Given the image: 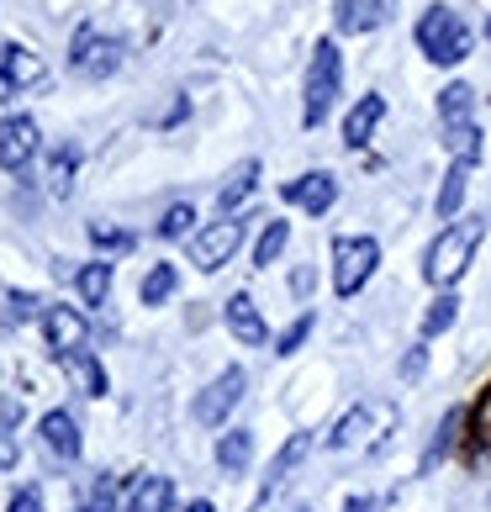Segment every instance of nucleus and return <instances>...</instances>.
<instances>
[{"label":"nucleus","mask_w":491,"mask_h":512,"mask_svg":"<svg viewBox=\"0 0 491 512\" xmlns=\"http://www.w3.org/2000/svg\"><path fill=\"white\" fill-rule=\"evenodd\" d=\"M344 512H375V502H370V497H349Z\"/></svg>","instance_id":"obj_39"},{"label":"nucleus","mask_w":491,"mask_h":512,"mask_svg":"<svg viewBox=\"0 0 491 512\" xmlns=\"http://www.w3.org/2000/svg\"><path fill=\"white\" fill-rule=\"evenodd\" d=\"M169 502H175V481L169 476H143L127 497V512H169Z\"/></svg>","instance_id":"obj_19"},{"label":"nucleus","mask_w":491,"mask_h":512,"mask_svg":"<svg viewBox=\"0 0 491 512\" xmlns=\"http://www.w3.org/2000/svg\"><path fill=\"white\" fill-rule=\"evenodd\" d=\"M381 117H386V96H365L360 106L349 111V122H344V143L349 148H365L370 132L381 127Z\"/></svg>","instance_id":"obj_18"},{"label":"nucleus","mask_w":491,"mask_h":512,"mask_svg":"<svg viewBox=\"0 0 491 512\" xmlns=\"http://www.w3.org/2000/svg\"><path fill=\"white\" fill-rule=\"evenodd\" d=\"M444 148L455 154V164H476V159H481V127H476V122L444 127Z\"/></svg>","instance_id":"obj_28"},{"label":"nucleus","mask_w":491,"mask_h":512,"mask_svg":"<svg viewBox=\"0 0 491 512\" xmlns=\"http://www.w3.org/2000/svg\"><path fill=\"white\" fill-rule=\"evenodd\" d=\"M64 370L74 375V381H80L85 396H106V370H101L85 349H80V354H64Z\"/></svg>","instance_id":"obj_27"},{"label":"nucleus","mask_w":491,"mask_h":512,"mask_svg":"<svg viewBox=\"0 0 491 512\" xmlns=\"http://www.w3.org/2000/svg\"><path fill=\"white\" fill-rule=\"evenodd\" d=\"M412 37H418V48L433 64H460L470 53V27L460 22V11H449V6H428L418 16V32Z\"/></svg>","instance_id":"obj_4"},{"label":"nucleus","mask_w":491,"mask_h":512,"mask_svg":"<svg viewBox=\"0 0 491 512\" xmlns=\"http://www.w3.org/2000/svg\"><path fill=\"white\" fill-rule=\"evenodd\" d=\"M428 370V349L418 344V349H407L402 354V365H396V375H402V381H418V375Z\"/></svg>","instance_id":"obj_35"},{"label":"nucleus","mask_w":491,"mask_h":512,"mask_svg":"<svg viewBox=\"0 0 491 512\" xmlns=\"http://www.w3.org/2000/svg\"><path fill=\"white\" fill-rule=\"evenodd\" d=\"M90 243H96V249H127L132 243V233H122V227H111V222H90Z\"/></svg>","instance_id":"obj_33"},{"label":"nucleus","mask_w":491,"mask_h":512,"mask_svg":"<svg viewBox=\"0 0 491 512\" xmlns=\"http://www.w3.org/2000/svg\"><path fill=\"white\" fill-rule=\"evenodd\" d=\"M460 428H465V407H449L444 417H439V428H433V439H428V449H423V476H433V470L444 465V454L455 449V439H460Z\"/></svg>","instance_id":"obj_15"},{"label":"nucleus","mask_w":491,"mask_h":512,"mask_svg":"<svg viewBox=\"0 0 491 512\" xmlns=\"http://www.w3.org/2000/svg\"><path fill=\"white\" fill-rule=\"evenodd\" d=\"M307 454H312V433H291L286 449H280L275 460H270V476H264V491H259V497H275V491L291 481V470L307 460Z\"/></svg>","instance_id":"obj_14"},{"label":"nucleus","mask_w":491,"mask_h":512,"mask_svg":"<svg viewBox=\"0 0 491 512\" xmlns=\"http://www.w3.org/2000/svg\"><path fill=\"white\" fill-rule=\"evenodd\" d=\"M470 111H476V90H470V85L439 90V117H444V127H465Z\"/></svg>","instance_id":"obj_24"},{"label":"nucleus","mask_w":491,"mask_h":512,"mask_svg":"<svg viewBox=\"0 0 491 512\" xmlns=\"http://www.w3.org/2000/svg\"><path fill=\"white\" fill-rule=\"evenodd\" d=\"M455 317H460V296H455V291L433 296V301H428V312H423V338L449 333V328H455Z\"/></svg>","instance_id":"obj_26"},{"label":"nucleus","mask_w":491,"mask_h":512,"mask_svg":"<svg viewBox=\"0 0 491 512\" xmlns=\"http://www.w3.org/2000/svg\"><path fill=\"white\" fill-rule=\"evenodd\" d=\"M280 201H291V206H301V212L323 217L328 206L338 201V180L328 175V169H312V175H301V180H286V185H280Z\"/></svg>","instance_id":"obj_8"},{"label":"nucleus","mask_w":491,"mask_h":512,"mask_svg":"<svg viewBox=\"0 0 491 512\" xmlns=\"http://www.w3.org/2000/svg\"><path fill=\"white\" fill-rule=\"evenodd\" d=\"M111 507H117V481L101 476L96 491H90V507H85V512H111Z\"/></svg>","instance_id":"obj_34"},{"label":"nucleus","mask_w":491,"mask_h":512,"mask_svg":"<svg viewBox=\"0 0 491 512\" xmlns=\"http://www.w3.org/2000/svg\"><path fill=\"white\" fill-rule=\"evenodd\" d=\"M43 444L59 454V460H80V423L69 412H43Z\"/></svg>","instance_id":"obj_16"},{"label":"nucleus","mask_w":491,"mask_h":512,"mask_svg":"<svg viewBox=\"0 0 491 512\" xmlns=\"http://www.w3.org/2000/svg\"><path fill=\"white\" fill-rule=\"evenodd\" d=\"M222 317H228V333L238 338V344H249V349H259L264 338H270V328H264V317H259V307H254V296H228V307H222Z\"/></svg>","instance_id":"obj_12"},{"label":"nucleus","mask_w":491,"mask_h":512,"mask_svg":"<svg viewBox=\"0 0 491 512\" xmlns=\"http://www.w3.org/2000/svg\"><path fill=\"white\" fill-rule=\"evenodd\" d=\"M43 328H48V344H53V354H80L85 349V317L80 312H74V307H48L43 312Z\"/></svg>","instance_id":"obj_11"},{"label":"nucleus","mask_w":491,"mask_h":512,"mask_svg":"<svg viewBox=\"0 0 491 512\" xmlns=\"http://www.w3.org/2000/svg\"><path fill=\"white\" fill-rule=\"evenodd\" d=\"M486 32H491V22H486Z\"/></svg>","instance_id":"obj_41"},{"label":"nucleus","mask_w":491,"mask_h":512,"mask_svg":"<svg viewBox=\"0 0 491 512\" xmlns=\"http://www.w3.org/2000/svg\"><path fill=\"white\" fill-rule=\"evenodd\" d=\"M312 322H317L312 312H301V317L291 322V328H286V333H280V338H275V349H280V354H296L301 344H307V333H312Z\"/></svg>","instance_id":"obj_31"},{"label":"nucleus","mask_w":491,"mask_h":512,"mask_svg":"<svg viewBox=\"0 0 491 512\" xmlns=\"http://www.w3.org/2000/svg\"><path fill=\"white\" fill-rule=\"evenodd\" d=\"M16 465V439L11 433H0V470H11Z\"/></svg>","instance_id":"obj_37"},{"label":"nucleus","mask_w":491,"mask_h":512,"mask_svg":"<svg viewBox=\"0 0 491 512\" xmlns=\"http://www.w3.org/2000/svg\"><path fill=\"white\" fill-rule=\"evenodd\" d=\"M396 0H344L338 6V32H375L391 16Z\"/></svg>","instance_id":"obj_17"},{"label":"nucleus","mask_w":491,"mask_h":512,"mask_svg":"<svg viewBox=\"0 0 491 512\" xmlns=\"http://www.w3.org/2000/svg\"><path fill=\"white\" fill-rule=\"evenodd\" d=\"M32 154H37V122L32 117L0 122V169H27Z\"/></svg>","instance_id":"obj_10"},{"label":"nucleus","mask_w":491,"mask_h":512,"mask_svg":"<svg viewBox=\"0 0 491 512\" xmlns=\"http://www.w3.org/2000/svg\"><path fill=\"white\" fill-rule=\"evenodd\" d=\"M74 164H80L74 148H59V154H53V164H48V191L53 196H69L74 191Z\"/></svg>","instance_id":"obj_30"},{"label":"nucleus","mask_w":491,"mask_h":512,"mask_svg":"<svg viewBox=\"0 0 491 512\" xmlns=\"http://www.w3.org/2000/svg\"><path fill=\"white\" fill-rule=\"evenodd\" d=\"M465 180H470V164H455L444 175V185H439V201H433V212H439V222L449 227L460 217V201H465Z\"/></svg>","instance_id":"obj_21"},{"label":"nucleus","mask_w":491,"mask_h":512,"mask_svg":"<svg viewBox=\"0 0 491 512\" xmlns=\"http://www.w3.org/2000/svg\"><path fill=\"white\" fill-rule=\"evenodd\" d=\"M238 249H243V222L222 217V222L206 227V233H196V238H191V264L212 275V270H222V264H228Z\"/></svg>","instance_id":"obj_5"},{"label":"nucleus","mask_w":491,"mask_h":512,"mask_svg":"<svg viewBox=\"0 0 491 512\" xmlns=\"http://www.w3.org/2000/svg\"><path fill=\"white\" fill-rule=\"evenodd\" d=\"M481 238H486V222H481V217H455L439 238L428 243L423 280H428V286H439V291H455V280L470 270V259H476Z\"/></svg>","instance_id":"obj_1"},{"label":"nucleus","mask_w":491,"mask_h":512,"mask_svg":"<svg viewBox=\"0 0 491 512\" xmlns=\"http://www.w3.org/2000/svg\"><path fill=\"white\" fill-rule=\"evenodd\" d=\"M43 80V59H32L27 48H0V96L6 90H22V85H37Z\"/></svg>","instance_id":"obj_13"},{"label":"nucleus","mask_w":491,"mask_h":512,"mask_svg":"<svg viewBox=\"0 0 491 512\" xmlns=\"http://www.w3.org/2000/svg\"><path fill=\"white\" fill-rule=\"evenodd\" d=\"M74 286H80V301H85V307H101V301L111 296V264H106V259L85 264V270L74 275Z\"/></svg>","instance_id":"obj_23"},{"label":"nucleus","mask_w":491,"mask_h":512,"mask_svg":"<svg viewBox=\"0 0 491 512\" xmlns=\"http://www.w3.org/2000/svg\"><path fill=\"white\" fill-rule=\"evenodd\" d=\"M375 270H381V243H375L370 233L333 238V291L338 296H360Z\"/></svg>","instance_id":"obj_3"},{"label":"nucleus","mask_w":491,"mask_h":512,"mask_svg":"<svg viewBox=\"0 0 491 512\" xmlns=\"http://www.w3.org/2000/svg\"><path fill=\"white\" fill-rule=\"evenodd\" d=\"M286 243H291V222L280 217V222H264V233H259V243H254V264L259 270H270V264L286 254Z\"/></svg>","instance_id":"obj_25"},{"label":"nucleus","mask_w":491,"mask_h":512,"mask_svg":"<svg viewBox=\"0 0 491 512\" xmlns=\"http://www.w3.org/2000/svg\"><path fill=\"white\" fill-rule=\"evenodd\" d=\"M249 460H254V433H249V428L222 433V444H217V465L238 476V470H249Z\"/></svg>","instance_id":"obj_22"},{"label":"nucleus","mask_w":491,"mask_h":512,"mask_svg":"<svg viewBox=\"0 0 491 512\" xmlns=\"http://www.w3.org/2000/svg\"><path fill=\"white\" fill-rule=\"evenodd\" d=\"M254 180H259V164L254 159H243L233 175H228V185H222V196H217V206H222V217H233L243 201H249V191H254Z\"/></svg>","instance_id":"obj_20"},{"label":"nucleus","mask_w":491,"mask_h":512,"mask_svg":"<svg viewBox=\"0 0 491 512\" xmlns=\"http://www.w3.org/2000/svg\"><path fill=\"white\" fill-rule=\"evenodd\" d=\"M338 85H344V53L338 43H317L312 48V69H307V90H301V122L307 127H323V117L338 101Z\"/></svg>","instance_id":"obj_2"},{"label":"nucleus","mask_w":491,"mask_h":512,"mask_svg":"<svg viewBox=\"0 0 491 512\" xmlns=\"http://www.w3.org/2000/svg\"><path fill=\"white\" fill-rule=\"evenodd\" d=\"M185 512H212V502H191V507H185Z\"/></svg>","instance_id":"obj_40"},{"label":"nucleus","mask_w":491,"mask_h":512,"mask_svg":"<svg viewBox=\"0 0 491 512\" xmlns=\"http://www.w3.org/2000/svg\"><path fill=\"white\" fill-rule=\"evenodd\" d=\"M11 312H16V317H32V312H37V296H22V291H16V296H11Z\"/></svg>","instance_id":"obj_38"},{"label":"nucleus","mask_w":491,"mask_h":512,"mask_svg":"<svg viewBox=\"0 0 491 512\" xmlns=\"http://www.w3.org/2000/svg\"><path fill=\"white\" fill-rule=\"evenodd\" d=\"M11 512H43V491H37V486H22V491L11 497Z\"/></svg>","instance_id":"obj_36"},{"label":"nucleus","mask_w":491,"mask_h":512,"mask_svg":"<svg viewBox=\"0 0 491 512\" xmlns=\"http://www.w3.org/2000/svg\"><path fill=\"white\" fill-rule=\"evenodd\" d=\"M175 286H180L175 264H154V270L143 275V307H164V301L175 296Z\"/></svg>","instance_id":"obj_29"},{"label":"nucleus","mask_w":491,"mask_h":512,"mask_svg":"<svg viewBox=\"0 0 491 512\" xmlns=\"http://www.w3.org/2000/svg\"><path fill=\"white\" fill-rule=\"evenodd\" d=\"M191 222H196L191 206H169L164 222H159V238H185V233H191Z\"/></svg>","instance_id":"obj_32"},{"label":"nucleus","mask_w":491,"mask_h":512,"mask_svg":"<svg viewBox=\"0 0 491 512\" xmlns=\"http://www.w3.org/2000/svg\"><path fill=\"white\" fill-rule=\"evenodd\" d=\"M69 64L80 69V74H90V80H101V74H111L122 64V48L117 43H106V37H96V32H80L74 37V53H69Z\"/></svg>","instance_id":"obj_9"},{"label":"nucleus","mask_w":491,"mask_h":512,"mask_svg":"<svg viewBox=\"0 0 491 512\" xmlns=\"http://www.w3.org/2000/svg\"><path fill=\"white\" fill-rule=\"evenodd\" d=\"M243 386H249V375H243L238 365H228V370H222L212 386H206V391L196 396V423H206V428H222V423H228V412L243 402Z\"/></svg>","instance_id":"obj_6"},{"label":"nucleus","mask_w":491,"mask_h":512,"mask_svg":"<svg viewBox=\"0 0 491 512\" xmlns=\"http://www.w3.org/2000/svg\"><path fill=\"white\" fill-rule=\"evenodd\" d=\"M391 423H396L391 402H375V407H349V412L333 423V433H328V449H354V444H365V439H381L375 428H391Z\"/></svg>","instance_id":"obj_7"}]
</instances>
